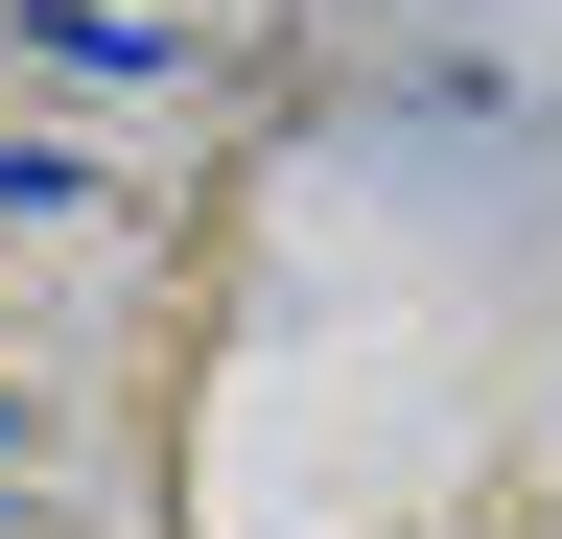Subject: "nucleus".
<instances>
[{
    "label": "nucleus",
    "instance_id": "obj_1",
    "mask_svg": "<svg viewBox=\"0 0 562 539\" xmlns=\"http://www.w3.org/2000/svg\"><path fill=\"white\" fill-rule=\"evenodd\" d=\"M0 469H24V398H0Z\"/></svg>",
    "mask_w": 562,
    "mask_h": 539
}]
</instances>
